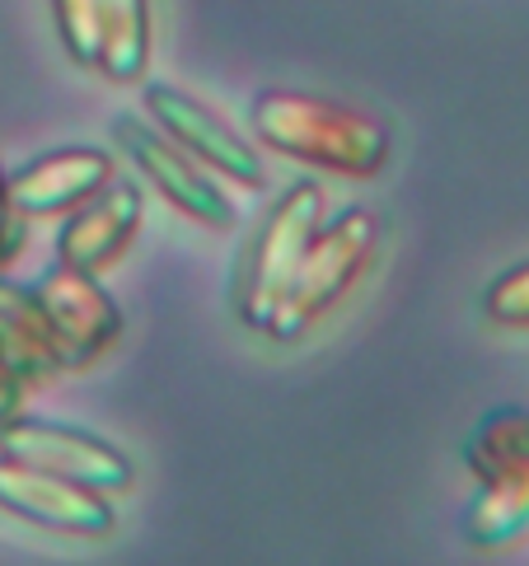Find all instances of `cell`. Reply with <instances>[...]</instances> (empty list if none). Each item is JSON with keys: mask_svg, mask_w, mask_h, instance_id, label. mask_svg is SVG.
Wrapping results in <instances>:
<instances>
[{"mask_svg": "<svg viewBox=\"0 0 529 566\" xmlns=\"http://www.w3.org/2000/svg\"><path fill=\"white\" fill-rule=\"evenodd\" d=\"M56 14V33L66 52L80 66H94V48H98V0H52Z\"/></svg>", "mask_w": 529, "mask_h": 566, "instance_id": "5bb4252c", "label": "cell"}, {"mask_svg": "<svg viewBox=\"0 0 529 566\" xmlns=\"http://www.w3.org/2000/svg\"><path fill=\"white\" fill-rule=\"evenodd\" d=\"M0 511L71 538H108L117 530L113 496L90 492L71 478H56L10 454H0Z\"/></svg>", "mask_w": 529, "mask_h": 566, "instance_id": "52a82bcc", "label": "cell"}, {"mask_svg": "<svg viewBox=\"0 0 529 566\" xmlns=\"http://www.w3.org/2000/svg\"><path fill=\"white\" fill-rule=\"evenodd\" d=\"M146 108L155 117V127L169 140H178L197 165H207L216 178H230L243 188H262L268 184V169H262V155L253 140H243L226 117L211 113L201 98L183 94L174 85H146Z\"/></svg>", "mask_w": 529, "mask_h": 566, "instance_id": "ba28073f", "label": "cell"}, {"mask_svg": "<svg viewBox=\"0 0 529 566\" xmlns=\"http://www.w3.org/2000/svg\"><path fill=\"white\" fill-rule=\"evenodd\" d=\"M0 454L38 463L56 478H71L90 492L104 496H122L132 488V459L108 444L104 436H94L85 427H71V421H48V417H29L19 412L14 421L0 427Z\"/></svg>", "mask_w": 529, "mask_h": 566, "instance_id": "277c9868", "label": "cell"}, {"mask_svg": "<svg viewBox=\"0 0 529 566\" xmlns=\"http://www.w3.org/2000/svg\"><path fill=\"white\" fill-rule=\"evenodd\" d=\"M483 310L501 328H529V262L501 272L483 295Z\"/></svg>", "mask_w": 529, "mask_h": 566, "instance_id": "9a60e30c", "label": "cell"}, {"mask_svg": "<svg viewBox=\"0 0 529 566\" xmlns=\"http://www.w3.org/2000/svg\"><path fill=\"white\" fill-rule=\"evenodd\" d=\"M113 136H117L122 155L141 169V178H151V184L165 192L183 216H193L197 226L230 230L239 220V207H235V197L226 188V178H216L207 165H197V159L183 150L178 140H169L159 127L122 113L113 123Z\"/></svg>", "mask_w": 529, "mask_h": 566, "instance_id": "5b68a950", "label": "cell"}, {"mask_svg": "<svg viewBox=\"0 0 529 566\" xmlns=\"http://www.w3.org/2000/svg\"><path fill=\"white\" fill-rule=\"evenodd\" d=\"M61 370L66 366H61L38 291L24 286V281L0 276V379H14L33 394L38 384H48Z\"/></svg>", "mask_w": 529, "mask_h": 566, "instance_id": "8fae6325", "label": "cell"}, {"mask_svg": "<svg viewBox=\"0 0 529 566\" xmlns=\"http://www.w3.org/2000/svg\"><path fill=\"white\" fill-rule=\"evenodd\" d=\"M94 66L117 85L141 80L151 66V0H98Z\"/></svg>", "mask_w": 529, "mask_h": 566, "instance_id": "7c38bea8", "label": "cell"}, {"mask_svg": "<svg viewBox=\"0 0 529 566\" xmlns=\"http://www.w3.org/2000/svg\"><path fill=\"white\" fill-rule=\"evenodd\" d=\"M24 239H29V220L14 211V201H10V174L0 169V272H6L10 262L19 258Z\"/></svg>", "mask_w": 529, "mask_h": 566, "instance_id": "2e32d148", "label": "cell"}, {"mask_svg": "<svg viewBox=\"0 0 529 566\" xmlns=\"http://www.w3.org/2000/svg\"><path fill=\"white\" fill-rule=\"evenodd\" d=\"M464 463L478 478V488L520 478L529 469V412L525 408H497L478 417V427L464 440Z\"/></svg>", "mask_w": 529, "mask_h": 566, "instance_id": "4fadbf2b", "label": "cell"}, {"mask_svg": "<svg viewBox=\"0 0 529 566\" xmlns=\"http://www.w3.org/2000/svg\"><path fill=\"white\" fill-rule=\"evenodd\" d=\"M319 226H323V188L310 184V178H300V184H291L277 197V207L268 211V220H262L249 258H243L239 300H235L243 328L268 337L281 295H287L291 276L300 268V253L314 239Z\"/></svg>", "mask_w": 529, "mask_h": 566, "instance_id": "3957f363", "label": "cell"}, {"mask_svg": "<svg viewBox=\"0 0 529 566\" xmlns=\"http://www.w3.org/2000/svg\"><path fill=\"white\" fill-rule=\"evenodd\" d=\"M33 291H38V305L48 314V328H52V342H56L61 366L66 370H85L98 356H108L117 347L122 310L94 272L56 262V268H48L33 281Z\"/></svg>", "mask_w": 529, "mask_h": 566, "instance_id": "8992f818", "label": "cell"}, {"mask_svg": "<svg viewBox=\"0 0 529 566\" xmlns=\"http://www.w3.org/2000/svg\"><path fill=\"white\" fill-rule=\"evenodd\" d=\"M117 178V165L108 150L98 146H66L52 155L29 159L24 169L10 174V201L24 220L38 216H66L80 201H90L98 188Z\"/></svg>", "mask_w": 529, "mask_h": 566, "instance_id": "30bf717a", "label": "cell"}, {"mask_svg": "<svg viewBox=\"0 0 529 566\" xmlns=\"http://www.w3.org/2000/svg\"><path fill=\"white\" fill-rule=\"evenodd\" d=\"M146 216V197L127 178H113L108 188H98L90 201H80L75 211H66V226L56 234V262L80 272L104 276L122 253L132 249V239Z\"/></svg>", "mask_w": 529, "mask_h": 566, "instance_id": "9c48e42d", "label": "cell"}, {"mask_svg": "<svg viewBox=\"0 0 529 566\" xmlns=\"http://www.w3.org/2000/svg\"><path fill=\"white\" fill-rule=\"evenodd\" d=\"M380 244V220L365 207H348L342 216L323 220L314 239L300 253V268L291 276L287 295L277 305V318L268 337L272 342H295L310 323H319L342 295H348L361 272L371 268V253Z\"/></svg>", "mask_w": 529, "mask_h": 566, "instance_id": "7a4b0ae2", "label": "cell"}, {"mask_svg": "<svg viewBox=\"0 0 529 566\" xmlns=\"http://www.w3.org/2000/svg\"><path fill=\"white\" fill-rule=\"evenodd\" d=\"M253 132L268 150L342 178H375L390 165V127L371 113L300 90H268L253 98Z\"/></svg>", "mask_w": 529, "mask_h": 566, "instance_id": "6da1fadb", "label": "cell"}]
</instances>
